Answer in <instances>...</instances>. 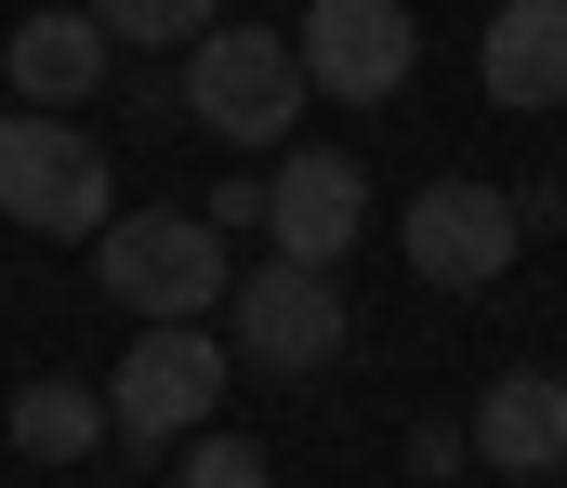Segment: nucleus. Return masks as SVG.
Masks as SVG:
<instances>
[{
  "label": "nucleus",
  "mask_w": 567,
  "mask_h": 488,
  "mask_svg": "<svg viewBox=\"0 0 567 488\" xmlns=\"http://www.w3.org/2000/svg\"><path fill=\"white\" fill-rule=\"evenodd\" d=\"M515 251H528V225H515V198H502V185L449 172V185L410 198V264H423L435 291H502V278H515Z\"/></svg>",
  "instance_id": "7"
},
{
  "label": "nucleus",
  "mask_w": 567,
  "mask_h": 488,
  "mask_svg": "<svg viewBox=\"0 0 567 488\" xmlns=\"http://www.w3.org/2000/svg\"><path fill=\"white\" fill-rule=\"evenodd\" d=\"M475 463L502 476H567V383L555 370H502L475 396Z\"/></svg>",
  "instance_id": "11"
},
{
  "label": "nucleus",
  "mask_w": 567,
  "mask_h": 488,
  "mask_svg": "<svg viewBox=\"0 0 567 488\" xmlns=\"http://www.w3.org/2000/svg\"><path fill=\"white\" fill-rule=\"evenodd\" d=\"M80 13H93L106 40H145V53H185V40H198V27H212L225 0H80Z\"/></svg>",
  "instance_id": "13"
},
{
  "label": "nucleus",
  "mask_w": 567,
  "mask_h": 488,
  "mask_svg": "<svg viewBox=\"0 0 567 488\" xmlns=\"http://www.w3.org/2000/svg\"><path fill=\"white\" fill-rule=\"evenodd\" d=\"M185 120L212 133V146H290V120H303V53H290V27H198L185 40Z\"/></svg>",
  "instance_id": "1"
},
{
  "label": "nucleus",
  "mask_w": 567,
  "mask_h": 488,
  "mask_svg": "<svg viewBox=\"0 0 567 488\" xmlns=\"http://www.w3.org/2000/svg\"><path fill=\"white\" fill-rule=\"evenodd\" d=\"M93 278L133 318H212L238 264H225V225L212 211H106L93 225Z\"/></svg>",
  "instance_id": "2"
},
{
  "label": "nucleus",
  "mask_w": 567,
  "mask_h": 488,
  "mask_svg": "<svg viewBox=\"0 0 567 488\" xmlns=\"http://www.w3.org/2000/svg\"><path fill=\"white\" fill-rule=\"evenodd\" d=\"M542 488H567V476H542Z\"/></svg>",
  "instance_id": "15"
},
{
  "label": "nucleus",
  "mask_w": 567,
  "mask_h": 488,
  "mask_svg": "<svg viewBox=\"0 0 567 488\" xmlns=\"http://www.w3.org/2000/svg\"><path fill=\"white\" fill-rule=\"evenodd\" d=\"M475 80H488V106H567V0H502L488 13V40H475Z\"/></svg>",
  "instance_id": "10"
},
{
  "label": "nucleus",
  "mask_w": 567,
  "mask_h": 488,
  "mask_svg": "<svg viewBox=\"0 0 567 488\" xmlns=\"http://www.w3.org/2000/svg\"><path fill=\"white\" fill-rule=\"evenodd\" d=\"M290 53H303V93H330V106H396L410 66H423V27H410V0H303Z\"/></svg>",
  "instance_id": "5"
},
{
  "label": "nucleus",
  "mask_w": 567,
  "mask_h": 488,
  "mask_svg": "<svg viewBox=\"0 0 567 488\" xmlns=\"http://www.w3.org/2000/svg\"><path fill=\"white\" fill-rule=\"evenodd\" d=\"M0 211H13L27 238H93V225L120 211L106 146H93L66 106H0Z\"/></svg>",
  "instance_id": "3"
},
{
  "label": "nucleus",
  "mask_w": 567,
  "mask_h": 488,
  "mask_svg": "<svg viewBox=\"0 0 567 488\" xmlns=\"http://www.w3.org/2000/svg\"><path fill=\"white\" fill-rule=\"evenodd\" d=\"M225 356H251V370H330L343 356V291H330V264H251V278H225Z\"/></svg>",
  "instance_id": "6"
},
{
  "label": "nucleus",
  "mask_w": 567,
  "mask_h": 488,
  "mask_svg": "<svg viewBox=\"0 0 567 488\" xmlns=\"http://www.w3.org/2000/svg\"><path fill=\"white\" fill-rule=\"evenodd\" d=\"M357 225H370V172L343 159V146H290L265 172V238H278L290 264H343Z\"/></svg>",
  "instance_id": "8"
},
{
  "label": "nucleus",
  "mask_w": 567,
  "mask_h": 488,
  "mask_svg": "<svg viewBox=\"0 0 567 488\" xmlns=\"http://www.w3.org/2000/svg\"><path fill=\"white\" fill-rule=\"evenodd\" d=\"M13 449H27V463H93V449H106V396L66 383V370H40V383L13 396Z\"/></svg>",
  "instance_id": "12"
},
{
  "label": "nucleus",
  "mask_w": 567,
  "mask_h": 488,
  "mask_svg": "<svg viewBox=\"0 0 567 488\" xmlns=\"http://www.w3.org/2000/svg\"><path fill=\"white\" fill-rule=\"evenodd\" d=\"M106 488H120V476H106Z\"/></svg>",
  "instance_id": "16"
},
{
  "label": "nucleus",
  "mask_w": 567,
  "mask_h": 488,
  "mask_svg": "<svg viewBox=\"0 0 567 488\" xmlns=\"http://www.w3.org/2000/svg\"><path fill=\"white\" fill-rule=\"evenodd\" d=\"M225 343L198 318H145V343L120 356V383H106V436H133V449H185L212 409H225Z\"/></svg>",
  "instance_id": "4"
},
{
  "label": "nucleus",
  "mask_w": 567,
  "mask_h": 488,
  "mask_svg": "<svg viewBox=\"0 0 567 488\" xmlns=\"http://www.w3.org/2000/svg\"><path fill=\"white\" fill-rule=\"evenodd\" d=\"M106 66H120V40L93 13H27L0 40V93L13 106H80V93H106Z\"/></svg>",
  "instance_id": "9"
},
{
  "label": "nucleus",
  "mask_w": 567,
  "mask_h": 488,
  "mask_svg": "<svg viewBox=\"0 0 567 488\" xmlns=\"http://www.w3.org/2000/svg\"><path fill=\"white\" fill-rule=\"evenodd\" d=\"M172 488H278V476H265V449H251V436H212V423H198V436H185V463H172Z\"/></svg>",
  "instance_id": "14"
}]
</instances>
